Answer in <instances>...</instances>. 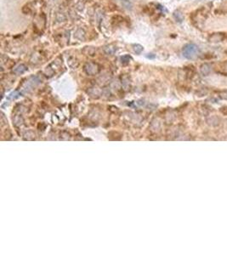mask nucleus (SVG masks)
Masks as SVG:
<instances>
[{
    "instance_id": "f257e3e1",
    "label": "nucleus",
    "mask_w": 227,
    "mask_h": 255,
    "mask_svg": "<svg viewBox=\"0 0 227 255\" xmlns=\"http://www.w3.org/2000/svg\"><path fill=\"white\" fill-rule=\"evenodd\" d=\"M200 53V50L198 45L194 44H188L185 45L182 50V54L185 58L188 60H192L198 57Z\"/></svg>"
},
{
    "instance_id": "f03ea898",
    "label": "nucleus",
    "mask_w": 227,
    "mask_h": 255,
    "mask_svg": "<svg viewBox=\"0 0 227 255\" xmlns=\"http://www.w3.org/2000/svg\"><path fill=\"white\" fill-rule=\"evenodd\" d=\"M83 70L84 72L87 73L88 75H90V76H93V75H95L97 73L100 72L101 68H100V66L97 64V63H95V62H88L86 63L84 66H83Z\"/></svg>"
},
{
    "instance_id": "7ed1b4c3",
    "label": "nucleus",
    "mask_w": 227,
    "mask_h": 255,
    "mask_svg": "<svg viewBox=\"0 0 227 255\" xmlns=\"http://www.w3.org/2000/svg\"><path fill=\"white\" fill-rule=\"evenodd\" d=\"M226 38V33H221V32H217V33H212L210 36L208 37V41L210 43H219L224 41Z\"/></svg>"
},
{
    "instance_id": "20e7f679",
    "label": "nucleus",
    "mask_w": 227,
    "mask_h": 255,
    "mask_svg": "<svg viewBox=\"0 0 227 255\" xmlns=\"http://www.w3.org/2000/svg\"><path fill=\"white\" fill-rule=\"evenodd\" d=\"M212 71V67L208 63H204L200 66V72L203 76H208Z\"/></svg>"
},
{
    "instance_id": "39448f33",
    "label": "nucleus",
    "mask_w": 227,
    "mask_h": 255,
    "mask_svg": "<svg viewBox=\"0 0 227 255\" xmlns=\"http://www.w3.org/2000/svg\"><path fill=\"white\" fill-rule=\"evenodd\" d=\"M173 16H174V18L175 19V21L177 22L181 23V22L184 21L183 14H182V12L180 11V10H176V11H175L174 14H173Z\"/></svg>"
},
{
    "instance_id": "423d86ee",
    "label": "nucleus",
    "mask_w": 227,
    "mask_h": 255,
    "mask_svg": "<svg viewBox=\"0 0 227 255\" xmlns=\"http://www.w3.org/2000/svg\"><path fill=\"white\" fill-rule=\"evenodd\" d=\"M104 51H105V53H106V55H114V53L116 52V48H115L113 45H107V46L105 47Z\"/></svg>"
},
{
    "instance_id": "0eeeda50",
    "label": "nucleus",
    "mask_w": 227,
    "mask_h": 255,
    "mask_svg": "<svg viewBox=\"0 0 227 255\" xmlns=\"http://www.w3.org/2000/svg\"><path fill=\"white\" fill-rule=\"evenodd\" d=\"M27 71V66L23 64H21L19 66H17L14 69V73H16V74H22Z\"/></svg>"
},
{
    "instance_id": "6e6552de",
    "label": "nucleus",
    "mask_w": 227,
    "mask_h": 255,
    "mask_svg": "<svg viewBox=\"0 0 227 255\" xmlns=\"http://www.w3.org/2000/svg\"><path fill=\"white\" fill-rule=\"evenodd\" d=\"M133 50L136 54H140L143 51V46H141L140 44H134Z\"/></svg>"
},
{
    "instance_id": "1a4fd4ad",
    "label": "nucleus",
    "mask_w": 227,
    "mask_h": 255,
    "mask_svg": "<svg viewBox=\"0 0 227 255\" xmlns=\"http://www.w3.org/2000/svg\"><path fill=\"white\" fill-rule=\"evenodd\" d=\"M131 60H132L131 56L129 55H124V56L121 57V61H122V63H124V64H127V63H129Z\"/></svg>"
},
{
    "instance_id": "9d476101",
    "label": "nucleus",
    "mask_w": 227,
    "mask_h": 255,
    "mask_svg": "<svg viewBox=\"0 0 227 255\" xmlns=\"http://www.w3.org/2000/svg\"><path fill=\"white\" fill-rule=\"evenodd\" d=\"M122 3L124 4V5L126 6L129 9H132V4L130 3V0H121Z\"/></svg>"
},
{
    "instance_id": "9b49d317",
    "label": "nucleus",
    "mask_w": 227,
    "mask_h": 255,
    "mask_svg": "<svg viewBox=\"0 0 227 255\" xmlns=\"http://www.w3.org/2000/svg\"><path fill=\"white\" fill-rule=\"evenodd\" d=\"M220 96L222 99H227V91H222V92H220Z\"/></svg>"
},
{
    "instance_id": "f8f14e48",
    "label": "nucleus",
    "mask_w": 227,
    "mask_h": 255,
    "mask_svg": "<svg viewBox=\"0 0 227 255\" xmlns=\"http://www.w3.org/2000/svg\"><path fill=\"white\" fill-rule=\"evenodd\" d=\"M147 58H152V59H153L154 57H155V55H147Z\"/></svg>"
},
{
    "instance_id": "ddd939ff",
    "label": "nucleus",
    "mask_w": 227,
    "mask_h": 255,
    "mask_svg": "<svg viewBox=\"0 0 227 255\" xmlns=\"http://www.w3.org/2000/svg\"><path fill=\"white\" fill-rule=\"evenodd\" d=\"M225 40H226L227 41V33H226V38H225Z\"/></svg>"
}]
</instances>
